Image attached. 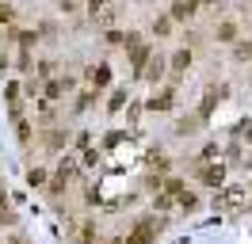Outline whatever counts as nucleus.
Returning <instances> with one entry per match:
<instances>
[{
    "instance_id": "obj_2",
    "label": "nucleus",
    "mask_w": 252,
    "mask_h": 244,
    "mask_svg": "<svg viewBox=\"0 0 252 244\" xmlns=\"http://www.w3.org/2000/svg\"><path fill=\"white\" fill-rule=\"evenodd\" d=\"M188 61H191V54H188V50H180V54H176V61H172V65H176V69H184Z\"/></svg>"
},
{
    "instance_id": "obj_3",
    "label": "nucleus",
    "mask_w": 252,
    "mask_h": 244,
    "mask_svg": "<svg viewBox=\"0 0 252 244\" xmlns=\"http://www.w3.org/2000/svg\"><path fill=\"white\" fill-rule=\"evenodd\" d=\"M88 8H92V12H95V8H103V0H88Z\"/></svg>"
},
{
    "instance_id": "obj_1",
    "label": "nucleus",
    "mask_w": 252,
    "mask_h": 244,
    "mask_svg": "<svg viewBox=\"0 0 252 244\" xmlns=\"http://www.w3.org/2000/svg\"><path fill=\"white\" fill-rule=\"evenodd\" d=\"M149 237H153V229H149V225H142V229H138V233H134V237H130L126 244H145Z\"/></svg>"
}]
</instances>
